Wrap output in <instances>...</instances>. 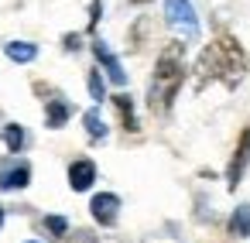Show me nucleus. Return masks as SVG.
Here are the masks:
<instances>
[{"mask_svg":"<svg viewBox=\"0 0 250 243\" xmlns=\"http://www.w3.org/2000/svg\"><path fill=\"white\" fill-rule=\"evenodd\" d=\"M247 69H250V59H247V52L240 48V41H236L233 35L219 31V35L202 48V55H199V62H195V89H202V86L212 82V79H219L223 86L233 89V86L247 76Z\"/></svg>","mask_w":250,"mask_h":243,"instance_id":"1","label":"nucleus"},{"mask_svg":"<svg viewBox=\"0 0 250 243\" xmlns=\"http://www.w3.org/2000/svg\"><path fill=\"white\" fill-rule=\"evenodd\" d=\"M185 82V45L182 41H168L161 52H158V62H154V72H151V82H147V106L151 113H168L178 89Z\"/></svg>","mask_w":250,"mask_h":243,"instance_id":"2","label":"nucleus"},{"mask_svg":"<svg viewBox=\"0 0 250 243\" xmlns=\"http://www.w3.org/2000/svg\"><path fill=\"white\" fill-rule=\"evenodd\" d=\"M165 18H168V24L178 28L182 35H188V38L199 35V18H195L192 0H165Z\"/></svg>","mask_w":250,"mask_h":243,"instance_id":"3","label":"nucleus"},{"mask_svg":"<svg viewBox=\"0 0 250 243\" xmlns=\"http://www.w3.org/2000/svg\"><path fill=\"white\" fill-rule=\"evenodd\" d=\"M31 182V164L24 158H7L0 161V188L4 192H18V188H28Z\"/></svg>","mask_w":250,"mask_h":243,"instance_id":"4","label":"nucleus"},{"mask_svg":"<svg viewBox=\"0 0 250 243\" xmlns=\"http://www.w3.org/2000/svg\"><path fill=\"white\" fill-rule=\"evenodd\" d=\"M247 164H250V127H243V134H240V141H236V147H233V158H229V168H226V185H229V188L240 185Z\"/></svg>","mask_w":250,"mask_h":243,"instance_id":"5","label":"nucleus"},{"mask_svg":"<svg viewBox=\"0 0 250 243\" xmlns=\"http://www.w3.org/2000/svg\"><path fill=\"white\" fill-rule=\"evenodd\" d=\"M89 212H93V219H96L100 226H113V223H117V212H120V199H117L113 192H100V195H93Z\"/></svg>","mask_w":250,"mask_h":243,"instance_id":"6","label":"nucleus"},{"mask_svg":"<svg viewBox=\"0 0 250 243\" xmlns=\"http://www.w3.org/2000/svg\"><path fill=\"white\" fill-rule=\"evenodd\" d=\"M93 55H96V62L106 69V76H110V82H117V86H124L127 82V72H124V65L117 62V55L103 45V41H93Z\"/></svg>","mask_w":250,"mask_h":243,"instance_id":"7","label":"nucleus"},{"mask_svg":"<svg viewBox=\"0 0 250 243\" xmlns=\"http://www.w3.org/2000/svg\"><path fill=\"white\" fill-rule=\"evenodd\" d=\"M93 182H96V164L89 158H79V161L69 164V185H72V192H86Z\"/></svg>","mask_w":250,"mask_h":243,"instance_id":"8","label":"nucleus"},{"mask_svg":"<svg viewBox=\"0 0 250 243\" xmlns=\"http://www.w3.org/2000/svg\"><path fill=\"white\" fill-rule=\"evenodd\" d=\"M69 117H72V106H69L62 96H52V100H45V127H48V130H59V127H65V123H69Z\"/></svg>","mask_w":250,"mask_h":243,"instance_id":"9","label":"nucleus"},{"mask_svg":"<svg viewBox=\"0 0 250 243\" xmlns=\"http://www.w3.org/2000/svg\"><path fill=\"white\" fill-rule=\"evenodd\" d=\"M113 110H117V117H120V127H124L127 134H137V117H134V100H130L127 93H117V96H113Z\"/></svg>","mask_w":250,"mask_h":243,"instance_id":"10","label":"nucleus"},{"mask_svg":"<svg viewBox=\"0 0 250 243\" xmlns=\"http://www.w3.org/2000/svg\"><path fill=\"white\" fill-rule=\"evenodd\" d=\"M4 55H7L11 62L28 65V62L38 59V45H31V41H7V45H4Z\"/></svg>","mask_w":250,"mask_h":243,"instance_id":"11","label":"nucleus"},{"mask_svg":"<svg viewBox=\"0 0 250 243\" xmlns=\"http://www.w3.org/2000/svg\"><path fill=\"white\" fill-rule=\"evenodd\" d=\"M229 236H250V205H236L229 216Z\"/></svg>","mask_w":250,"mask_h":243,"instance_id":"12","label":"nucleus"},{"mask_svg":"<svg viewBox=\"0 0 250 243\" xmlns=\"http://www.w3.org/2000/svg\"><path fill=\"white\" fill-rule=\"evenodd\" d=\"M83 123H86L89 141H103V137H106V123H103L100 110H86V113H83Z\"/></svg>","mask_w":250,"mask_h":243,"instance_id":"13","label":"nucleus"},{"mask_svg":"<svg viewBox=\"0 0 250 243\" xmlns=\"http://www.w3.org/2000/svg\"><path fill=\"white\" fill-rule=\"evenodd\" d=\"M24 141H28V134H24L21 123H7V127H4V144H7L11 154H18V151L24 147Z\"/></svg>","mask_w":250,"mask_h":243,"instance_id":"14","label":"nucleus"},{"mask_svg":"<svg viewBox=\"0 0 250 243\" xmlns=\"http://www.w3.org/2000/svg\"><path fill=\"white\" fill-rule=\"evenodd\" d=\"M89 96H93L96 103H103V100H106V86H103L100 69H89Z\"/></svg>","mask_w":250,"mask_h":243,"instance_id":"15","label":"nucleus"},{"mask_svg":"<svg viewBox=\"0 0 250 243\" xmlns=\"http://www.w3.org/2000/svg\"><path fill=\"white\" fill-rule=\"evenodd\" d=\"M45 229H48L52 236H59V240H65V233H69V223H65L62 216H45Z\"/></svg>","mask_w":250,"mask_h":243,"instance_id":"16","label":"nucleus"},{"mask_svg":"<svg viewBox=\"0 0 250 243\" xmlns=\"http://www.w3.org/2000/svg\"><path fill=\"white\" fill-rule=\"evenodd\" d=\"M65 243H96V236H93L89 229H79V233H72V236L65 233Z\"/></svg>","mask_w":250,"mask_h":243,"instance_id":"17","label":"nucleus"},{"mask_svg":"<svg viewBox=\"0 0 250 243\" xmlns=\"http://www.w3.org/2000/svg\"><path fill=\"white\" fill-rule=\"evenodd\" d=\"M89 14H93V18H89V31H93V28L100 24V14H103V0H93V11H89Z\"/></svg>","mask_w":250,"mask_h":243,"instance_id":"18","label":"nucleus"},{"mask_svg":"<svg viewBox=\"0 0 250 243\" xmlns=\"http://www.w3.org/2000/svg\"><path fill=\"white\" fill-rule=\"evenodd\" d=\"M62 41H65V52H76L79 48V35H65Z\"/></svg>","mask_w":250,"mask_h":243,"instance_id":"19","label":"nucleus"},{"mask_svg":"<svg viewBox=\"0 0 250 243\" xmlns=\"http://www.w3.org/2000/svg\"><path fill=\"white\" fill-rule=\"evenodd\" d=\"M0 226H4V209H0Z\"/></svg>","mask_w":250,"mask_h":243,"instance_id":"20","label":"nucleus"},{"mask_svg":"<svg viewBox=\"0 0 250 243\" xmlns=\"http://www.w3.org/2000/svg\"><path fill=\"white\" fill-rule=\"evenodd\" d=\"M130 4H147V0H130Z\"/></svg>","mask_w":250,"mask_h":243,"instance_id":"21","label":"nucleus"},{"mask_svg":"<svg viewBox=\"0 0 250 243\" xmlns=\"http://www.w3.org/2000/svg\"><path fill=\"white\" fill-rule=\"evenodd\" d=\"M28 243H38V240H28Z\"/></svg>","mask_w":250,"mask_h":243,"instance_id":"22","label":"nucleus"}]
</instances>
